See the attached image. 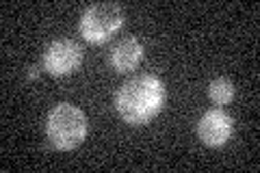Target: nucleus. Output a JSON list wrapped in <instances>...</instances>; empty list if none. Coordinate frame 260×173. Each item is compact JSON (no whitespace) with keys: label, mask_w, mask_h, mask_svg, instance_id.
I'll use <instances>...</instances> for the list:
<instances>
[{"label":"nucleus","mask_w":260,"mask_h":173,"mask_svg":"<svg viewBox=\"0 0 260 173\" xmlns=\"http://www.w3.org/2000/svg\"><path fill=\"white\" fill-rule=\"evenodd\" d=\"M165 104V85L154 74H139L119 87L115 109L130 126H143L160 113Z\"/></svg>","instance_id":"f257e3e1"},{"label":"nucleus","mask_w":260,"mask_h":173,"mask_svg":"<svg viewBox=\"0 0 260 173\" xmlns=\"http://www.w3.org/2000/svg\"><path fill=\"white\" fill-rule=\"evenodd\" d=\"M46 134L56 150H74L87 136V117L74 104H56L48 115Z\"/></svg>","instance_id":"f03ea898"},{"label":"nucleus","mask_w":260,"mask_h":173,"mask_svg":"<svg viewBox=\"0 0 260 173\" xmlns=\"http://www.w3.org/2000/svg\"><path fill=\"white\" fill-rule=\"evenodd\" d=\"M124 24V11L115 3L91 5L80 18V35L89 44H107Z\"/></svg>","instance_id":"7ed1b4c3"},{"label":"nucleus","mask_w":260,"mask_h":173,"mask_svg":"<svg viewBox=\"0 0 260 173\" xmlns=\"http://www.w3.org/2000/svg\"><path fill=\"white\" fill-rule=\"evenodd\" d=\"M83 63V46L74 39H56L44 52V70L50 76L74 74Z\"/></svg>","instance_id":"20e7f679"},{"label":"nucleus","mask_w":260,"mask_h":173,"mask_svg":"<svg viewBox=\"0 0 260 173\" xmlns=\"http://www.w3.org/2000/svg\"><path fill=\"white\" fill-rule=\"evenodd\" d=\"M234 121L232 117L221 109H210L202 115L198 121V136L200 141L208 147H221L228 143V139L232 136Z\"/></svg>","instance_id":"39448f33"},{"label":"nucleus","mask_w":260,"mask_h":173,"mask_svg":"<svg viewBox=\"0 0 260 173\" xmlns=\"http://www.w3.org/2000/svg\"><path fill=\"white\" fill-rule=\"evenodd\" d=\"M141 59H143V46H141V41L135 37L119 39L109 54V63L113 65V70L119 74L135 70L137 65L141 63Z\"/></svg>","instance_id":"423d86ee"},{"label":"nucleus","mask_w":260,"mask_h":173,"mask_svg":"<svg viewBox=\"0 0 260 173\" xmlns=\"http://www.w3.org/2000/svg\"><path fill=\"white\" fill-rule=\"evenodd\" d=\"M208 95L217 106H223V104H230L234 100V85L232 80L228 78H215L208 87Z\"/></svg>","instance_id":"0eeeda50"},{"label":"nucleus","mask_w":260,"mask_h":173,"mask_svg":"<svg viewBox=\"0 0 260 173\" xmlns=\"http://www.w3.org/2000/svg\"><path fill=\"white\" fill-rule=\"evenodd\" d=\"M39 76V67H30V72H28V80H35Z\"/></svg>","instance_id":"6e6552de"}]
</instances>
